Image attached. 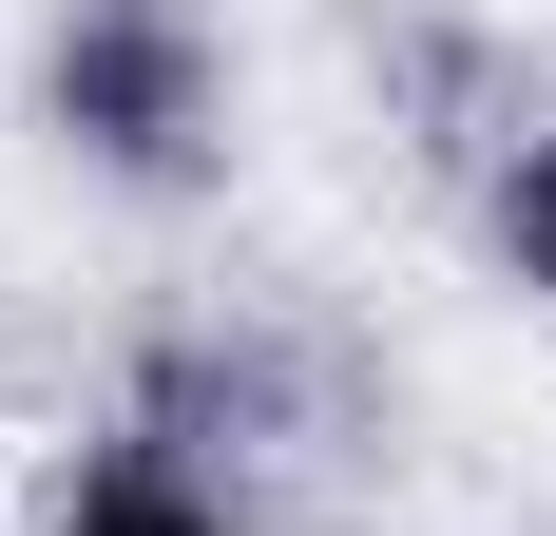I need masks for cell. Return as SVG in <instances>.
I'll use <instances>...</instances> for the list:
<instances>
[{
  "instance_id": "6da1fadb",
  "label": "cell",
  "mask_w": 556,
  "mask_h": 536,
  "mask_svg": "<svg viewBox=\"0 0 556 536\" xmlns=\"http://www.w3.org/2000/svg\"><path fill=\"white\" fill-rule=\"evenodd\" d=\"M39 154L97 173V192H212L230 173L212 0H58L39 20Z\"/></svg>"
},
{
  "instance_id": "7a4b0ae2",
  "label": "cell",
  "mask_w": 556,
  "mask_h": 536,
  "mask_svg": "<svg viewBox=\"0 0 556 536\" xmlns=\"http://www.w3.org/2000/svg\"><path fill=\"white\" fill-rule=\"evenodd\" d=\"M39 536H269V498H250V460H230L212 422L135 403V422H97L39 480Z\"/></svg>"
},
{
  "instance_id": "3957f363",
  "label": "cell",
  "mask_w": 556,
  "mask_h": 536,
  "mask_svg": "<svg viewBox=\"0 0 556 536\" xmlns=\"http://www.w3.org/2000/svg\"><path fill=\"white\" fill-rule=\"evenodd\" d=\"M480 250H500L518 307H556V97L500 135V173H480Z\"/></svg>"
}]
</instances>
